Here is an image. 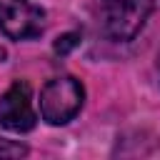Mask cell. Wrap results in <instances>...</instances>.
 Here are the masks:
<instances>
[{
  "label": "cell",
  "instance_id": "obj_6",
  "mask_svg": "<svg viewBox=\"0 0 160 160\" xmlns=\"http://www.w3.org/2000/svg\"><path fill=\"white\" fill-rule=\"evenodd\" d=\"M80 45V32H65V35H60L58 40H55V52L58 55H68L70 50H75Z\"/></svg>",
  "mask_w": 160,
  "mask_h": 160
},
{
  "label": "cell",
  "instance_id": "obj_7",
  "mask_svg": "<svg viewBox=\"0 0 160 160\" xmlns=\"http://www.w3.org/2000/svg\"><path fill=\"white\" fill-rule=\"evenodd\" d=\"M2 60H5V50L0 48V62H2Z\"/></svg>",
  "mask_w": 160,
  "mask_h": 160
},
{
  "label": "cell",
  "instance_id": "obj_4",
  "mask_svg": "<svg viewBox=\"0 0 160 160\" xmlns=\"http://www.w3.org/2000/svg\"><path fill=\"white\" fill-rule=\"evenodd\" d=\"M38 125V112L32 108V92L25 80H15L0 95V128L10 132H30Z\"/></svg>",
  "mask_w": 160,
  "mask_h": 160
},
{
  "label": "cell",
  "instance_id": "obj_5",
  "mask_svg": "<svg viewBox=\"0 0 160 160\" xmlns=\"http://www.w3.org/2000/svg\"><path fill=\"white\" fill-rule=\"evenodd\" d=\"M28 152H30V150H28V145L0 138V158H25Z\"/></svg>",
  "mask_w": 160,
  "mask_h": 160
},
{
  "label": "cell",
  "instance_id": "obj_8",
  "mask_svg": "<svg viewBox=\"0 0 160 160\" xmlns=\"http://www.w3.org/2000/svg\"><path fill=\"white\" fill-rule=\"evenodd\" d=\"M158 78H160V52H158Z\"/></svg>",
  "mask_w": 160,
  "mask_h": 160
},
{
  "label": "cell",
  "instance_id": "obj_1",
  "mask_svg": "<svg viewBox=\"0 0 160 160\" xmlns=\"http://www.w3.org/2000/svg\"><path fill=\"white\" fill-rule=\"evenodd\" d=\"M85 88L72 75H58L40 90V118L48 125H68L82 110Z\"/></svg>",
  "mask_w": 160,
  "mask_h": 160
},
{
  "label": "cell",
  "instance_id": "obj_2",
  "mask_svg": "<svg viewBox=\"0 0 160 160\" xmlns=\"http://www.w3.org/2000/svg\"><path fill=\"white\" fill-rule=\"evenodd\" d=\"M152 10L155 0H102V32L112 42H130L140 35Z\"/></svg>",
  "mask_w": 160,
  "mask_h": 160
},
{
  "label": "cell",
  "instance_id": "obj_3",
  "mask_svg": "<svg viewBox=\"0 0 160 160\" xmlns=\"http://www.w3.org/2000/svg\"><path fill=\"white\" fill-rule=\"evenodd\" d=\"M45 30V10L30 0H0V32L10 40H30Z\"/></svg>",
  "mask_w": 160,
  "mask_h": 160
}]
</instances>
